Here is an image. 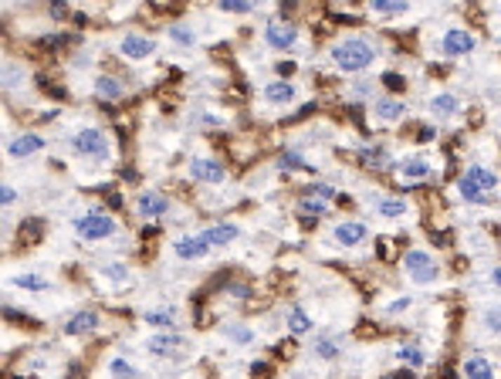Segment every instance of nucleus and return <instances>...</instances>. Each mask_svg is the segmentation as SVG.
I'll return each mask as SVG.
<instances>
[{
    "label": "nucleus",
    "mask_w": 501,
    "mask_h": 379,
    "mask_svg": "<svg viewBox=\"0 0 501 379\" xmlns=\"http://www.w3.org/2000/svg\"><path fill=\"white\" fill-rule=\"evenodd\" d=\"M332 65L342 72V75H359V72H366L369 65L376 61V44L366 38H342L332 44Z\"/></svg>",
    "instance_id": "nucleus-1"
},
{
    "label": "nucleus",
    "mask_w": 501,
    "mask_h": 379,
    "mask_svg": "<svg viewBox=\"0 0 501 379\" xmlns=\"http://www.w3.org/2000/svg\"><path fill=\"white\" fill-rule=\"evenodd\" d=\"M68 149L75 152L78 159L105 163V159L112 156V142H109V135L102 133V129H95V126H85V129L72 133V139H68Z\"/></svg>",
    "instance_id": "nucleus-2"
},
{
    "label": "nucleus",
    "mask_w": 501,
    "mask_h": 379,
    "mask_svg": "<svg viewBox=\"0 0 501 379\" xmlns=\"http://www.w3.org/2000/svg\"><path fill=\"white\" fill-rule=\"evenodd\" d=\"M72 230H75L81 241H105V237L116 234V220L102 207H92V210H85L81 217L72 220Z\"/></svg>",
    "instance_id": "nucleus-3"
},
{
    "label": "nucleus",
    "mask_w": 501,
    "mask_h": 379,
    "mask_svg": "<svg viewBox=\"0 0 501 379\" xmlns=\"http://www.w3.org/2000/svg\"><path fill=\"white\" fill-rule=\"evenodd\" d=\"M403 271L410 274V281H417V284H437L441 281V267H437V261H434L427 251H420V247H413V251H406L403 254Z\"/></svg>",
    "instance_id": "nucleus-4"
},
{
    "label": "nucleus",
    "mask_w": 501,
    "mask_h": 379,
    "mask_svg": "<svg viewBox=\"0 0 501 379\" xmlns=\"http://www.w3.org/2000/svg\"><path fill=\"white\" fill-rule=\"evenodd\" d=\"M187 349V339L180 335V332H153L149 339H146V352L156 356V359H173Z\"/></svg>",
    "instance_id": "nucleus-5"
},
{
    "label": "nucleus",
    "mask_w": 501,
    "mask_h": 379,
    "mask_svg": "<svg viewBox=\"0 0 501 379\" xmlns=\"http://www.w3.org/2000/svg\"><path fill=\"white\" fill-rule=\"evenodd\" d=\"M265 44L271 51H291L298 44V27L291 20H271L265 27Z\"/></svg>",
    "instance_id": "nucleus-6"
},
{
    "label": "nucleus",
    "mask_w": 501,
    "mask_h": 379,
    "mask_svg": "<svg viewBox=\"0 0 501 379\" xmlns=\"http://www.w3.org/2000/svg\"><path fill=\"white\" fill-rule=\"evenodd\" d=\"M135 210H139V217H146V220H159V217L170 213V197H166L163 190H146V193H139Z\"/></svg>",
    "instance_id": "nucleus-7"
},
{
    "label": "nucleus",
    "mask_w": 501,
    "mask_h": 379,
    "mask_svg": "<svg viewBox=\"0 0 501 379\" xmlns=\"http://www.w3.org/2000/svg\"><path fill=\"white\" fill-rule=\"evenodd\" d=\"M474 34H467L464 27H447L443 31V38H441V48H443V55L447 58H464V55H471L474 51Z\"/></svg>",
    "instance_id": "nucleus-8"
},
{
    "label": "nucleus",
    "mask_w": 501,
    "mask_h": 379,
    "mask_svg": "<svg viewBox=\"0 0 501 379\" xmlns=\"http://www.w3.org/2000/svg\"><path fill=\"white\" fill-rule=\"evenodd\" d=\"M119 55L126 61H146V58L156 55V41L146 38V34H126L119 41Z\"/></svg>",
    "instance_id": "nucleus-9"
},
{
    "label": "nucleus",
    "mask_w": 501,
    "mask_h": 379,
    "mask_svg": "<svg viewBox=\"0 0 501 379\" xmlns=\"http://www.w3.org/2000/svg\"><path fill=\"white\" fill-rule=\"evenodd\" d=\"M190 176L196 180V183H224L227 180V170L217 163V159H211V156H196V159H190Z\"/></svg>",
    "instance_id": "nucleus-10"
},
{
    "label": "nucleus",
    "mask_w": 501,
    "mask_h": 379,
    "mask_svg": "<svg viewBox=\"0 0 501 379\" xmlns=\"http://www.w3.org/2000/svg\"><path fill=\"white\" fill-rule=\"evenodd\" d=\"M173 254L180 258V261H203L207 254H211V244L203 241V234H183V237H176L173 244Z\"/></svg>",
    "instance_id": "nucleus-11"
},
{
    "label": "nucleus",
    "mask_w": 501,
    "mask_h": 379,
    "mask_svg": "<svg viewBox=\"0 0 501 379\" xmlns=\"http://www.w3.org/2000/svg\"><path fill=\"white\" fill-rule=\"evenodd\" d=\"M373 115H376V122H383V126H396V122H403L406 119L403 98H393V95L376 98V102H373Z\"/></svg>",
    "instance_id": "nucleus-12"
},
{
    "label": "nucleus",
    "mask_w": 501,
    "mask_h": 379,
    "mask_svg": "<svg viewBox=\"0 0 501 379\" xmlns=\"http://www.w3.org/2000/svg\"><path fill=\"white\" fill-rule=\"evenodd\" d=\"M396 173H400V180L403 183H420V180H430V159L427 156H406L403 163H396Z\"/></svg>",
    "instance_id": "nucleus-13"
},
{
    "label": "nucleus",
    "mask_w": 501,
    "mask_h": 379,
    "mask_svg": "<svg viewBox=\"0 0 501 379\" xmlns=\"http://www.w3.org/2000/svg\"><path fill=\"white\" fill-rule=\"evenodd\" d=\"M41 149H44V135H38V133H20L7 142V156H11V159H27V156H34V152H41Z\"/></svg>",
    "instance_id": "nucleus-14"
},
{
    "label": "nucleus",
    "mask_w": 501,
    "mask_h": 379,
    "mask_svg": "<svg viewBox=\"0 0 501 379\" xmlns=\"http://www.w3.org/2000/svg\"><path fill=\"white\" fill-rule=\"evenodd\" d=\"M332 237H335V244H342V247H359V244H366L369 230L359 220H342V224H335Z\"/></svg>",
    "instance_id": "nucleus-15"
},
{
    "label": "nucleus",
    "mask_w": 501,
    "mask_h": 379,
    "mask_svg": "<svg viewBox=\"0 0 501 379\" xmlns=\"http://www.w3.org/2000/svg\"><path fill=\"white\" fill-rule=\"evenodd\" d=\"M142 322L149 328H156V332H180L176 308H149V312H142Z\"/></svg>",
    "instance_id": "nucleus-16"
},
{
    "label": "nucleus",
    "mask_w": 501,
    "mask_h": 379,
    "mask_svg": "<svg viewBox=\"0 0 501 379\" xmlns=\"http://www.w3.org/2000/svg\"><path fill=\"white\" fill-rule=\"evenodd\" d=\"M427 109H430L434 119H454V115L461 112V98L454 92H437V95H430Z\"/></svg>",
    "instance_id": "nucleus-17"
},
{
    "label": "nucleus",
    "mask_w": 501,
    "mask_h": 379,
    "mask_svg": "<svg viewBox=\"0 0 501 379\" xmlns=\"http://www.w3.org/2000/svg\"><path fill=\"white\" fill-rule=\"evenodd\" d=\"M295 95H298V88H295L291 81H285V78H278V81H268V85H265L261 98H265L268 105H288Z\"/></svg>",
    "instance_id": "nucleus-18"
},
{
    "label": "nucleus",
    "mask_w": 501,
    "mask_h": 379,
    "mask_svg": "<svg viewBox=\"0 0 501 379\" xmlns=\"http://www.w3.org/2000/svg\"><path fill=\"white\" fill-rule=\"evenodd\" d=\"M464 379H495V362L488 359L484 352H474L464 359Z\"/></svg>",
    "instance_id": "nucleus-19"
},
{
    "label": "nucleus",
    "mask_w": 501,
    "mask_h": 379,
    "mask_svg": "<svg viewBox=\"0 0 501 379\" xmlns=\"http://www.w3.org/2000/svg\"><path fill=\"white\" fill-rule=\"evenodd\" d=\"M241 237V227L237 224H211V227L203 230V241L211 247H227V244H234Z\"/></svg>",
    "instance_id": "nucleus-20"
},
{
    "label": "nucleus",
    "mask_w": 501,
    "mask_h": 379,
    "mask_svg": "<svg viewBox=\"0 0 501 379\" xmlns=\"http://www.w3.org/2000/svg\"><path fill=\"white\" fill-rule=\"evenodd\" d=\"M102 319H98L95 312H75L68 322H65V335H88V332H95Z\"/></svg>",
    "instance_id": "nucleus-21"
},
{
    "label": "nucleus",
    "mask_w": 501,
    "mask_h": 379,
    "mask_svg": "<svg viewBox=\"0 0 501 379\" xmlns=\"http://www.w3.org/2000/svg\"><path fill=\"white\" fill-rule=\"evenodd\" d=\"M373 207H376V213L386 217V220H400V217L410 213V204H406L403 197H380V200H373Z\"/></svg>",
    "instance_id": "nucleus-22"
},
{
    "label": "nucleus",
    "mask_w": 501,
    "mask_h": 379,
    "mask_svg": "<svg viewBox=\"0 0 501 379\" xmlns=\"http://www.w3.org/2000/svg\"><path fill=\"white\" fill-rule=\"evenodd\" d=\"M471 183H478V187L484 190V193H491V190H498V173L495 170H488L484 163H471L467 166V173H464Z\"/></svg>",
    "instance_id": "nucleus-23"
},
{
    "label": "nucleus",
    "mask_w": 501,
    "mask_h": 379,
    "mask_svg": "<svg viewBox=\"0 0 501 379\" xmlns=\"http://www.w3.org/2000/svg\"><path fill=\"white\" fill-rule=\"evenodd\" d=\"M95 95L102 98V102H119V98L126 95V85H122L116 75H98L95 78Z\"/></svg>",
    "instance_id": "nucleus-24"
},
{
    "label": "nucleus",
    "mask_w": 501,
    "mask_h": 379,
    "mask_svg": "<svg viewBox=\"0 0 501 379\" xmlns=\"http://www.w3.org/2000/svg\"><path fill=\"white\" fill-rule=\"evenodd\" d=\"M478 322H481V332L488 339H501V305H484Z\"/></svg>",
    "instance_id": "nucleus-25"
},
{
    "label": "nucleus",
    "mask_w": 501,
    "mask_h": 379,
    "mask_svg": "<svg viewBox=\"0 0 501 379\" xmlns=\"http://www.w3.org/2000/svg\"><path fill=\"white\" fill-rule=\"evenodd\" d=\"M312 325H315V322H312L309 312H305L302 305H291V308H288V332H291V335H309Z\"/></svg>",
    "instance_id": "nucleus-26"
},
{
    "label": "nucleus",
    "mask_w": 501,
    "mask_h": 379,
    "mask_svg": "<svg viewBox=\"0 0 501 379\" xmlns=\"http://www.w3.org/2000/svg\"><path fill=\"white\" fill-rule=\"evenodd\" d=\"M457 197H461L464 204H471V207H481V204H488V193H484L478 183H471L467 176H461V180H457Z\"/></svg>",
    "instance_id": "nucleus-27"
},
{
    "label": "nucleus",
    "mask_w": 501,
    "mask_h": 379,
    "mask_svg": "<svg viewBox=\"0 0 501 379\" xmlns=\"http://www.w3.org/2000/svg\"><path fill=\"white\" fill-rule=\"evenodd\" d=\"M396 362H403V366H410V369H424L427 366V352L420 349V345H400L396 349Z\"/></svg>",
    "instance_id": "nucleus-28"
},
{
    "label": "nucleus",
    "mask_w": 501,
    "mask_h": 379,
    "mask_svg": "<svg viewBox=\"0 0 501 379\" xmlns=\"http://www.w3.org/2000/svg\"><path fill=\"white\" fill-rule=\"evenodd\" d=\"M406 11V0H369V14L376 18H396Z\"/></svg>",
    "instance_id": "nucleus-29"
},
{
    "label": "nucleus",
    "mask_w": 501,
    "mask_h": 379,
    "mask_svg": "<svg viewBox=\"0 0 501 379\" xmlns=\"http://www.w3.org/2000/svg\"><path fill=\"white\" fill-rule=\"evenodd\" d=\"M278 170L281 173H295V170L312 173V166L305 163V156H302L298 149H288V152H281V156H278Z\"/></svg>",
    "instance_id": "nucleus-30"
},
{
    "label": "nucleus",
    "mask_w": 501,
    "mask_h": 379,
    "mask_svg": "<svg viewBox=\"0 0 501 379\" xmlns=\"http://www.w3.org/2000/svg\"><path fill=\"white\" fill-rule=\"evenodd\" d=\"M109 376L112 379H139V369L126 356H112L109 359Z\"/></svg>",
    "instance_id": "nucleus-31"
},
{
    "label": "nucleus",
    "mask_w": 501,
    "mask_h": 379,
    "mask_svg": "<svg viewBox=\"0 0 501 379\" xmlns=\"http://www.w3.org/2000/svg\"><path fill=\"white\" fill-rule=\"evenodd\" d=\"M224 335H227L234 345H250V342H254V328L244 322H231V325H224Z\"/></svg>",
    "instance_id": "nucleus-32"
},
{
    "label": "nucleus",
    "mask_w": 501,
    "mask_h": 379,
    "mask_svg": "<svg viewBox=\"0 0 501 379\" xmlns=\"http://www.w3.org/2000/svg\"><path fill=\"white\" fill-rule=\"evenodd\" d=\"M14 284H18L20 291H48V288H51V281H48V278H41V274H34V271H24V274H18V278H14Z\"/></svg>",
    "instance_id": "nucleus-33"
},
{
    "label": "nucleus",
    "mask_w": 501,
    "mask_h": 379,
    "mask_svg": "<svg viewBox=\"0 0 501 379\" xmlns=\"http://www.w3.org/2000/svg\"><path fill=\"white\" fill-rule=\"evenodd\" d=\"M258 4L261 0H217V11H224V14H250V11H258Z\"/></svg>",
    "instance_id": "nucleus-34"
},
{
    "label": "nucleus",
    "mask_w": 501,
    "mask_h": 379,
    "mask_svg": "<svg viewBox=\"0 0 501 379\" xmlns=\"http://www.w3.org/2000/svg\"><path fill=\"white\" fill-rule=\"evenodd\" d=\"M298 210H302V213H309V217H326L328 200H319V197H309V193H305V197L298 200Z\"/></svg>",
    "instance_id": "nucleus-35"
},
{
    "label": "nucleus",
    "mask_w": 501,
    "mask_h": 379,
    "mask_svg": "<svg viewBox=\"0 0 501 379\" xmlns=\"http://www.w3.org/2000/svg\"><path fill=\"white\" fill-rule=\"evenodd\" d=\"M312 352H315L319 359L332 362V359H339V352H342V349H339V342L335 339H319L315 345H312Z\"/></svg>",
    "instance_id": "nucleus-36"
},
{
    "label": "nucleus",
    "mask_w": 501,
    "mask_h": 379,
    "mask_svg": "<svg viewBox=\"0 0 501 379\" xmlns=\"http://www.w3.org/2000/svg\"><path fill=\"white\" fill-rule=\"evenodd\" d=\"M102 278H105V281H112V284H129L133 274H129V267L126 265H105L102 267Z\"/></svg>",
    "instance_id": "nucleus-37"
},
{
    "label": "nucleus",
    "mask_w": 501,
    "mask_h": 379,
    "mask_svg": "<svg viewBox=\"0 0 501 379\" xmlns=\"http://www.w3.org/2000/svg\"><path fill=\"white\" fill-rule=\"evenodd\" d=\"M24 78H27V72H24L20 65H14V61H7V65H4V85H7V88L24 85Z\"/></svg>",
    "instance_id": "nucleus-38"
},
{
    "label": "nucleus",
    "mask_w": 501,
    "mask_h": 379,
    "mask_svg": "<svg viewBox=\"0 0 501 379\" xmlns=\"http://www.w3.org/2000/svg\"><path fill=\"white\" fill-rule=\"evenodd\" d=\"M170 38H173L176 44H183V48H193V44H196V34H193V27H187V24H173V27H170Z\"/></svg>",
    "instance_id": "nucleus-39"
},
{
    "label": "nucleus",
    "mask_w": 501,
    "mask_h": 379,
    "mask_svg": "<svg viewBox=\"0 0 501 379\" xmlns=\"http://www.w3.org/2000/svg\"><path fill=\"white\" fill-rule=\"evenodd\" d=\"M363 159H366V166H376V170H383V166H389V163H393L386 149H366V152H363Z\"/></svg>",
    "instance_id": "nucleus-40"
},
{
    "label": "nucleus",
    "mask_w": 501,
    "mask_h": 379,
    "mask_svg": "<svg viewBox=\"0 0 501 379\" xmlns=\"http://www.w3.org/2000/svg\"><path fill=\"white\" fill-rule=\"evenodd\" d=\"M309 197H319V200H335V187H332V183H312Z\"/></svg>",
    "instance_id": "nucleus-41"
},
{
    "label": "nucleus",
    "mask_w": 501,
    "mask_h": 379,
    "mask_svg": "<svg viewBox=\"0 0 501 379\" xmlns=\"http://www.w3.org/2000/svg\"><path fill=\"white\" fill-rule=\"evenodd\" d=\"M0 200H4V207L11 210L14 204H18V190L11 187V183H4V187H0Z\"/></svg>",
    "instance_id": "nucleus-42"
},
{
    "label": "nucleus",
    "mask_w": 501,
    "mask_h": 379,
    "mask_svg": "<svg viewBox=\"0 0 501 379\" xmlns=\"http://www.w3.org/2000/svg\"><path fill=\"white\" fill-rule=\"evenodd\" d=\"M410 305H413V302H410L406 295H400L396 302H389V305H386V312H389V315H403V312L410 308Z\"/></svg>",
    "instance_id": "nucleus-43"
},
{
    "label": "nucleus",
    "mask_w": 501,
    "mask_h": 379,
    "mask_svg": "<svg viewBox=\"0 0 501 379\" xmlns=\"http://www.w3.org/2000/svg\"><path fill=\"white\" fill-rule=\"evenodd\" d=\"M38 234H41V220H31V224H24V227H20V237H27L31 244L38 241Z\"/></svg>",
    "instance_id": "nucleus-44"
},
{
    "label": "nucleus",
    "mask_w": 501,
    "mask_h": 379,
    "mask_svg": "<svg viewBox=\"0 0 501 379\" xmlns=\"http://www.w3.org/2000/svg\"><path fill=\"white\" fill-rule=\"evenodd\" d=\"M383 85L386 88H403V75H393V72H389V75H383Z\"/></svg>",
    "instance_id": "nucleus-45"
},
{
    "label": "nucleus",
    "mask_w": 501,
    "mask_h": 379,
    "mask_svg": "<svg viewBox=\"0 0 501 379\" xmlns=\"http://www.w3.org/2000/svg\"><path fill=\"white\" fill-rule=\"evenodd\" d=\"M417 139H420V142H434V139H437V129H434V126H424Z\"/></svg>",
    "instance_id": "nucleus-46"
},
{
    "label": "nucleus",
    "mask_w": 501,
    "mask_h": 379,
    "mask_svg": "<svg viewBox=\"0 0 501 379\" xmlns=\"http://www.w3.org/2000/svg\"><path fill=\"white\" fill-rule=\"evenodd\" d=\"M295 7H298V0H281V14H285V18H288Z\"/></svg>",
    "instance_id": "nucleus-47"
},
{
    "label": "nucleus",
    "mask_w": 501,
    "mask_h": 379,
    "mask_svg": "<svg viewBox=\"0 0 501 379\" xmlns=\"http://www.w3.org/2000/svg\"><path fill=\"white\" fill-rule=\"evenodd\" d=\"M278 72H281V75H295V65H291V61H281Z\"/></svg>",
    "instance_id": "nucleus-48"
},
{
    "label": "nucleus",
    "mask_w": 501,
    "mask_h": 379,
    "mask_svg": "<svg viewBox=\"0 0 501 379\" xmlns=\"http://www.w3.org/2000/svg\"><path fill=\"white\" fill-rule=\"evenodd\" d=\"M51 11H55V18L65 14V0H51Z\"/></svg>",
    "instance_id": "nucleus-49"
},
{
    "label": "nucleus",
    "mask_w": 501,
    "mask_h": 379,
    "mask_svg": "<svg viewBox=\"0 0 501 379\" xmlns=\"http://www.w3.org/2000/svg\"><path fill=\"white\" fill-rule=\"evenodd\" d=\"M491 284L501 291V267H495V271H491Z\"/></svg>",
    "instance_id": "nucleus-50"
},
{
    "label": "nucleus",
    "mask_w": 501,
    "mask_h": 379,
    "mask_svg": "<svg viewBox=\"0 0 501 379\" xmlns=\"http://www.w3.org/2000/svg\"><path fill=\"white\" fill-rule=\"evenodd\" d=\"M180 379H193V376H180Z\"/></svg>",
    "instance_id": "nucleus-51"
},
{
    "label": "nucleus",
    "mask_w": 501,
    "mask_h": 379,
    "mask_svg": "<svg viewBox=\"0 0 501 379\" xmlns=\"http://www.w3.org/2000/svg\"><path fill=\"white\" fill-rule=\"evenodd\" d=\"M406 4H410V0H406Z\"/></svg>",
    "instance_id": "nucleus-52"
}]
</instances>
